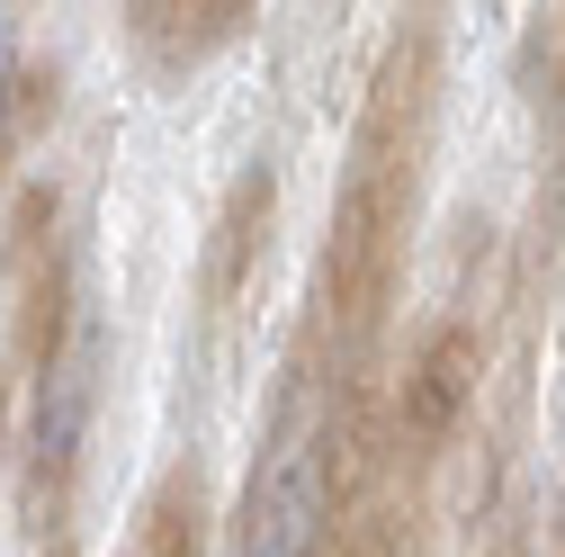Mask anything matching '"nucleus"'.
I'll use <instances>...</instances> for the list:
<instances>
[{
    "label": "nucleus",
    "mask_w": 565,
    "mask_h": 557,
    "mask_svg": "<svg viewBox=\"0 0 565 557\" xmlns=\"http://www.w3.org/2000/svg\"><path fill=\"white\" fill-rule=\"evenodd\" d=\"M0 441H10V387H0Z\"/></svg>",
    "instance_id": "obj_13"
},
{
    "label": "nucleus",
    "mask_w": 565,
    "mask_h": 557,
    "mask_svg": "<svg viewBox=\"0 0 565 557\" xmlns=\"http://www.w3.org/2000/svg\"><path fill=\"white\" fill-rule=\"evenodd\" d=\"M54 217H63L54 180H28L10 207V270H36V252H54Z\"/></svg>",
    "instance_id": "obj_9"
},
{
    "label": "nucleus",
    "mask_w": 565,
    "mask_h": 557,
    "mask_svg": "<svg viewBox=\"0 0 565 557\" xmlns=\"http://www.w3.org/2000/svg\"><path fill=\"white\" fill-rule=\"evenodd\" d=\"M332 539V476H323V441L288 432L269 450V467L243 495V548L234 557H323Z\"/></svg>",
    "instance_id": "obj_2"
},
{
    "label": "nucleus",
    "mask_w": 565,
    "mask_h": 557,
    "mask_svg": "<svg viewBox=\"0 0 565 557\" xmlns=\"http://www.w3.org/2000/svg\"><path fill=\"white\" fill-rule=\"evenodd\" d=\"M63 288H73V270L45 261V270L28 278V297H19V360H28L36 378L63 369Z\"/></svg>",
    "instance_id": "obj_8"
},
{
    "label": "nucleus",
    "mask_w": 565,
    "mask_h": 557,
    "mask_svg": "<svg viewBox=\"0 0 565 557\" xmlns=\"http://www.w3.org/2000/svg\"><path fill=\"white\" fill-rule=\"evenodd\" d=\"M82 423H90V369L63 360L54 378H36V450H28V522H63L73 504V467H82Z\"/></svg>",
    "instance_id": "obj_4"
},
{
    "label": "nucleus",
    "mask_w": 565,
    "mask_h": 557,
    "mask_svg": "<svg viewBox=\"0 0 565 557\" xmlns=\"http://www.w3.org/2000/svg\"><path fill=\"white\" fill-rule=\"evenodd\" d=\"M269 207H278V180L252 162V171L225 189V207H216V243H206V306H234V297H243V278H252V261H260V243H269Z\"/></svg>",
    "instance_id": "obj_5"
},
{
    "label": "nucleus",
    "mask_w": 565,
    "mask_h": 557,
    "mask_svg": "<svg viewBox=\"0 0 565 557\" xmlns=\"http://www.w3.org/2000/svg\"><path fill=\"white\" fill-rule=\"evenodd\" d=\"M341 557H404V539H395V522H386V513H369L360 530H350V548H341Z\"/></svg>",
    "instance_id": "obj_11"
},
{
    "label": "nucleus",
    "mask_w": 565,
    "mask_h": 557,
    "mask_svg": "<svg viewBox=\"0 0 565 557\" xmlns=\"http://www.w3.org/2000/svg\"><path fill=\"white\" fill-rule=\"evenodd\" d=\"M198 548H206V485H198V467H180L162 495L145 504L135 557H198Z\"/></svg>",
    "instance_id": "obj_7"
},
{
    "label": "nucleus",
    "mask_w": 565,
    "mask_h": 557,
    "mask_svg": "<svg viewBox=\"0 0 565 557\" xmlns=\"http://www.w3.org/2000/svg\"><path fill=\"white\" fill-rule=\"evenodd\" d=\"M10 154H19V99H10V63H0V180H10Z\"/></svg>",
    "instance_id": "obj_12"
},
{
    "label": "nucleus",
    "mask_w": 565,
    "mask_h": 557,
    "mask_svg": "<svg viewBox=\"0 0 565 557\" xmlns=\"http://www.w3.org/2000/svg\"><path fill=\"white\" fill-rule=\"evenodd\" d=\"M476 378H484V341L476 324H440L431 341L413 351L404 387H395V441L422 459V450H440L458 432V413L476 404Z\"/></svg>",
    "instance_id": "obj_3"
},
{
    "label": "nucleus",
    "mask_w": 565,
    "mask_h": 557,
    "mask_svg": "<svg viewBox=\"0 0 565 557\" xmlns=\"http://www.w3.org/2000/svg\"><path fill=\"white\" fill-rule=\"evenodd\" d=\"M126 36L145 63H162V73H180V63L216 54L225 36H243V0H145V10H126Z\"/></svg>",
    "instance_id": "obj_6"
},
{
    "label": "nucleus",
    "mask_w": 565,
    "mask_h": 557,
    "mask_svg": "<svg viewBox=\"0 0 565 557\" xmlns=\"http://www.w3.org/2000/svg\"><path fill=\"white\" fill-rule=\"evenodd\" d=\"M54 82H63L54 63H10V99H19V135H36V126L54 117V99H63Z\"/></svg>",
    "instance_id": "obj_10"
},
{
    "label": "nucleus",
    "mask_w": 565,
    "mask_h": 557,
    "mask_svg": "<svg viewBox=\"0 0 565 557\" xmlns=\"http://www.w3.org/2000/svg\"><path fill=\"white\" fill-rule=\"evenodd\" d=\"M431 108V28H404L369 82V117H360V162L332 207V243H323V306L369 333L395 297L404 270V217H413V135Z\"/></svg>",
    "instance_id": "obj_1"
}]
</instances>
